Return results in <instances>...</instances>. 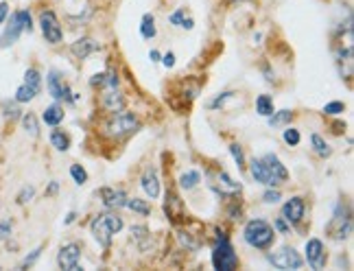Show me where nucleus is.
Returning <instances> with one entry per match:
<instances>
[{
    "label": "nucleus",
    "instance_id": "f257e3e1",
    "mask_svg": "<svg viewBox=\"0 0 354 271\" xmlns=\"http://www.w3.org/2000/svg\"><path fill=\"white\" fill-rule=\"evenodd\" d=\"M90 230H92L94 238H97L103 247H110L112 234L123 230V219L118 214H99V216H94V219H92Z\"/></svg>",
    "mask_w": 354,
    "mask_h": 271
},
{
    "label": "nucleus",
    "instance_id": "f03ea898",
    "mask_svg": "<svg viewBox=\"0 0 354 271\" xmlns=\"http://www.w3.org/2000/svg\"><path fill=\"white\" fill-rule=\"evenodd\" d=\"M245 240L251 245V247H256V249H267V247H271V243H273V227L267 223V221H262V219H251L247 225H245Z\"/></svg>",
    "mask_w": 354,
    "mask_h": 271
},
{
    "label": "nucleus",
    "instance_id": "7ed1b4c3",
    "mask_svg": "<svg viewBox=\"0 0 354 271\" xmlns=\"http://www.w3.org/2000/svg\"><path fill=\"white\" fill-rule=\"evenodd\" d=\"M212 264H214V269H219V271L236 269L238 258H236V254H234V247L227 243V240L217 243V247H214V251H212Z\"/></svg>",
    "mask_w": 354,
    "mask_h": 271
},
{
    "label": "nucleus",
    "instance_id": "20e7f679",
    "mask_svg": "<svg viewBox=\"0 0 354 271\" xmlns=\"http://www.w3.org/2000/svg\"><path fill=\"white\" fill-rule=\"evenodd\" d=\"M136 129H138V118L134 114H118L116 118H112L110 123H107V134L114 138L129 136V134H134Z\"/></svg>",
    "mask_w": 354,
    "mask_h": 271
},
{
    "label": "nucleus",
    "instance_id": "39448f33",
    "mask_svg": "<svg viewBox=\"0 0 354 271\" xmlns=\"http://www.w3.org/2000/svg\"><path fill=\"white\" fill-rule=\"evenodd\" d=\"M269 262L278 269H299L304 260L293 247H282L275 254H269Z\"/></svg>",
    "mask_w": 354,
    "mask_h": 271
},
{
    "label": "nucleus",
    "instance_id": "423d86ee",
    "mask_svg": "<svg viewBox=\"0 0 354 271\" xmlns=\"http://www.w3.org/2000/svg\"><path fill=\"white\" fill-rule=\"evenodd\" d=\"M40 24H42V33H44L46 42H51V44L62 42V27H59V20L53 11H44L40 16Z\"/></svg>",
    "mask_w": 354,
    "mask_h": 271
},
{
    "label": "nucleus",
    "instance_id": "0eeeda50",
    "mask_svg": "<svg viewBox=\"0 0 354 271\" xmlns=\"http://www.w3.org/2000/svg\"><path fill=\"white\" fill-rule=\"evenodd\" d=\"M79 258H81V249L79 245L70 243V245H64L59 249V256H57V262L62 269H68V271H79Z\"/></svg>",
    "mask_w": 354,
    "mask_h": 271
},
{
    "label": "nucleus",
    "instance_id": "6e6552de",
    "mask_svg": "<svg viewBox=\"0 0 354 271\" xmlns=\"http://www.w3.org/2000/svg\"><path fill=\"white\" fill-rule=\"evenodd\" d=\"M262 164H265L267 173H269L271 186H273V184H282V182H286V179H289V171L282 166V162L278 160V155L267 153L265 158H262Z\"/></svg>",
    "mask_w": 354,
    "mask_h": 271
},
{
    "label": "nucleus",
    "instance_id": "1a4fd4ad",
    "mask_svg": "<svg viewBox=\"0 0 354 271\" xmlns=\"http://www.w3.org/2000/svg\"><path fill=\"white\" fill-rule=\"evenodd\" d=\"M306 260L313 269H321L326 264V251H323V243L319 238H310L306 243Z\"/></svg>",
    "mask_w": 354,
    "mask_h": 271
},
{
    "label": "nucleus",
    "instance_id": "9d476101",
    "mask_svg": "<svg viewBox=\"0 0 354 271\" xmlns=\"http://www.w3.org/2000/svg\"><path fill=\"white\" fill-rule=\"evenodd\" d=\"M302 216H304V201L299 197H293V199H289L282 206V219H286L291 225L299 223Z\"/></svg>",
    "mask_w": 354,
    "mask_h": 271
},
{
    "label": "nucleus",
    "instance_id": "9b49d317",
    "mask_svg": "<svg viewBox=\"0 0 354 271\" xmlns=\"http://www.w3.org/2000/svg\"><path fill=\"white\" fill-rule=\"evenodd\" d=\"M25 31V27H22V20H20V16H14L11 18V24L7 27V31L3 33V38H0V46H11L14 42L20 38V33Z\"/></svg>",
    "mask_w": 354,
    "mask_h": 271
},
{
    "label": "nucleus",
    "instance_id": "f8f14e48",
    "mask_svg": "<svg viewBox=\"0 0 354 271\" xmlns=\"http://www.w3.org/2000/svg\"><path fill=\"white\" fill-rule=\"evenodd\" d=\"M70 51H73L75 57L86 59L88 55H92L94 51H99V44H97L94 40H90V38H81V40H77L75 44L70 46Z\"/></svg>",
    "mask_w": 354,
    "mask_h": 271
},
{
    "label": "nucleus",
    "instance_id": "ddd939ff",
    "mask_svg": "<svg viewBox=\"0 0 354 271\" xmlns=\"http://www.w3.org/2000/svg\"><path fill=\"white\" fill-rule=\"evenodd\" d=\"M103 107L107 112H123V107H125V96L121 92H116V88H112L110 92H105L103 94Z\"/></svg>",
    "mask_w": 354,
    "mask_h": 271
},
{
    "label": "nucleus",
    "instance_id": "4468645a",
    "mask_svg": "<svg viewBox=\"0 0 354 271\" xmlns=\"http://www.w3.org/2000/svg\"><path fill=\"white\" fill-rule=\"evenodd\" d=\"M101 197H103V203L107 208H121L127 201L123 190H112V188H101Z\"/></svg>",
    "mask_w": 354,
    "mask_h": 271
},
{
    "label": "nucleus",
    "instance_id": "2eb2a0df",
    "mask_svg": "<svg viewBox=\"0 0 354 271\" xmlns=\"http://www.w3.org/2000/svg\"><path fill=\"white\" fill-rule=\"evenodd\" d=\"M142 188L151 199H158L160 197V182H158V175H155V171H147L145 175H142Z\"/></svg>",
    "mask_w": 354,
    "mask_h": 271
},
{
    "label": "nucleus",
    "instance_id": "dca6fc26",
    "mask_svg": "<svg viewBox=\"0 0 354 271\" xmlns=\"http://www.w3.org/2000/svg\"><path fill=\"white\" fill-rule=\"evenodd\" d=\"M49 90H51V94L55 96V99H70V90L59 81V75L55 70L49 75Z\"/></svg>",
    "mask_w": 354,
    "mask_h": 271
},
{
    "label": "nucleus",
    "instance_id": "f3484780",
    "mask_svg": "<svg viewBox=\"0 0 354 271\" xmlns=\"http://www.w3.org/2000/svg\"><path fill=\"white\" fill-rule=\"evenodd\" d=\"M251 175H254L256 182L271 186V179H269V173H267L265 164H262V160H251Z\"/></svg>",
    "mask_w": 354,
    "mask_h": 271
},
{
    "label": "nucleus",
    "instance_id": "a211bd4d",
    "mask_svg": "<svg viewBox=\"0 0 354 271\" xmlns=\"http://www.w3.org/2000/svg\"><path fill=\"white\" fill-rule=\"evenodd\" d=\"M42 118H44L46 125H53V127H55V125H59L64 120V110L55 103V105L46 107V112H44V116H42Z\"/></svg>",
    "mask_w": 354,
    "mask_h": 271
},
{
    "label": "nucleus",
    "instance_id": "6ab92c4d",
    "mask_svg": "<svg viewBox=\"0 0 354 271\" xmlns=\"http://www.w3.org/2000/svg\"><path fill=\"white\" fill-rule=\"evenodd\" d=\"M291 118H293V112L291 110H280V112H273L271 114L269 125H271V127H282V125L291 123Z\"/></svg>",
    "mask_w": 354,
    "mask_h": 271
},
{
    "label": "nucleus",
    "instance_id": "aec40b11",
    "mask_svg": "<svg viewBox=\"0 0 354 271\" xmlns=\"http://www.w3.org/2000/svg\"><path fill=\"white\" fill-rule=\"evenodd\" d=\"M256 110L260 116H271L273 114V101L269 99L267 94H260L258 96V101H256Z\"/></svg>",
    "mask_w": 354,
    "mask_h": 271
},
{
    "label": "nucleus",
    "instance_id": "412c9836",
    "mask_svg": "<svg viewBox=\"0 0 354 271\" xmlns=\"http://www.w3.org/2000/svg\"><path fill=\"white\" fill-rule=\"evenodd\" d=\"M171 24H175V27H182V29H193V27H195L193 18H186V11H184V9H177L175 14L171 16Z\"/></svg>",
    "mask_w": 354,
    "mask_h": 271
},
{
    "label": "nucleus",
    "instance_id": "4be33fe9",
    "mask_svg": "<svg viewBox=\"0 0 354 271\" xmlns=\"http://www.w3.org/2000/svg\"><path fill=\"white\" fill-rule=\"evenodd\" d=\"M25 83L31 90H35V92H40V88H42V77H40V72L35 70V68H29L25 72Z\"/></svg>",
    "mask_w": 354,
    "mask_h": 271
},
{
    "label": "nucleus",
    "instance_id": "5701e85b",
    "mask_svg": "<svg viewBox=\"0 0 354 271\" xmlns=\"http://www.w3.org/2000/svg\"><path fill=\"white\" fill-rule=\"evenodd\" d=\"M199 179H201V175L197 171H188V173H184V175L179 177V184H182V188L190 190V188H195V186L199 184Z\"/></svg>",
    "mask_w": 354,
    "mask_h": 271
},
{
    "label": "nucleus",
    "instance_id": "b1692460",
    "mask_svg": "<svg viewBox=\"0 0 354 271\" xmlns=\"http://www.w3.org/2000/svg\"><path fill=\"white\" fill-rule=\"evenodd\" d=\"M140 33H142V38H147V40H151L155 35V24H153V16L151 14H147L145 18H142Z\"/></svg>",
    "mask_w": 354,
    "mask_h": 271
},
{
    "label": "nucleus",
    "instance_id": "393cba45",
    "mask_svg": "<svg viewBox=\"0 0 354 271\" xmlns=\"http://www.w3.org/2000/svg\"><path fill=\"white\" fill-rule=\"evenodd\" d=\"M51 142H53V147H55L57 151H68V147H70V140H68V136H64L62 131H53V136H51Z\"/></svg>",
    "mask_w": 354,
    "mask_h": 271
},
{
    "label": "nucleus",
    "instance_id": "a878e982",
    "mask_svg": "<svg viewBox=\"0 0 354 271\" xmlns=\"http://www.w3.org/2000/svg\"><path fill=\"white\" fill-rule=\"evenodd\" d=\"M125 206H127L129 210H134V212H140V214H149L151 212V208H149V203L147 201H142V199H127L125 201Z\"/></svg>",
    "mask_w": 354,
    "mask_h": 271
},
{
    "label": "nucleus",
    "instance_id": "bb28decb",
    "mask_svg": "<svg viewBox=\"0 0 354 271\" xmlns=\"http://www.w3.org/2000/svg\"><path fill=\"white\" fill-rule=\"evenodd\" d=\"M310 142H313V147H315V151L321 155V158H328L330 155V147L326 142H323V138L321 136H317V134H313L310 136Z\"/></svg>",
    "mask_w": 354,
    "mask_h": 271
},
{
    "label": "nucleus",
    "instance_id": "cd10ccee",
    "mask_svg": "<svg viewBox=\"0 0 354 271\" xmlns=\"http://www.w3.org/2000/svg\"><path fill=\"white\" fill-rule=\"evenodd\" d=\"M35 94H38V92H35V90H31V88H29L27 83H25V86H20V88H18V92H16V101H18V103H29V101H31Z\"/></svg>",
    "mask_w": 354,
    "mask_h": 271
},
{
    "label": "nucleus",
    "instance_id": "c85d7f7f",
    "mask_svg": "<svg viewBox=\"0 0 354 271\" xmlns=\"http://www.w3.org/2000/svg\"><path fill=\"white\" fill-rule=\"evenodd\" d=\"M70 175H73V179H75L77 184H86V182H88V173L83 171L79 164H73V166H70Z\"/></svg>",
    "mask_w": 354,
    "mask_h": 271
},
{
    "label": "nucleus",
    "instance_id": "c756f323",
    "mask_svg": "<svg viewBox=\"0 0 354 271\" xmlns=\"http://www.w3.org/2000/svg\"><path fill=\"white\" fill-rule=\"evenodd\" d=\"M22 123H25V129L29 131L31 136H38V120H35L33 114H27L25 118H22Z\"/></svg>",
    "mask_w": 354,
    "mask_h": 271
},
{
    "label": "nucleus",
    "instance_id": "7c9ffc66",
    "mask_svg": "<svg viewBox=\"0 0 354 271\" xmlns=\"http://www.w3.org/2000/svg\"><path fill=\"white\" fill-rule=\"evenodd\" d=\"M219 179H221V184H223L225 188H230L232 192H238V190H241V184H236V182H234V179H232L230 175H227V173H221Z\"/></svg>",
    "mask_w": 354,
    "mask_h": 271
},
{
    "label": "nucleus",
    "instance_id": "2f4dec72",
    "mask_svg": "<svg viewBox=\"0 0 354 271\" xmlns=\"http://www.w3.org/2000/svg\"><path fill=\"white\" fill-rule=\"evenodd\" d=\"M345 110L343 103H339V101H332V103H328L326 107H323V114H330V116H337V114H341Z\"/></svg>",
    "mask_w": 354,
    "mask_h": 271
},
{
    "label": "nucleus",
    "instance_id": "473e14b6",
    "mask_svg": "<svg viewBox=\"0 0 354 271\" xmlns=\"http://www.w3.org/2000/svg\"><path fill=\"white\" fill-rule=\"evenodd\" d=\"M284 142L291 144V147H295V144H299V131L297 129H284Z\"/></svg>",
    "mask_w": 354,
    "mask_h": 271
},
{
    "label": "nucleus",
    "instance_id": "72a5a7b5",
    "mask_svg": "<svg viewBox=\"0 0 354 271\" xmlns=\"http://www.w3.org/2000/svg\"><path fill=\"white\" fill-rule=\"evenodd\" d=\"M230 151H232V155H234V160L238 162V168H243V166H245V155H243V151H241V147H238V144H232Z\"/></svg>",
    "mask_w": 354,
    "mask_h": 271
},
{
    "label": "nucleus",
    "instance_id": "f704fd0d",
    "mask_svg": "<svg viewBox=\"0 0 354 271\" xmlns=\"http://www.w3.org/2000/svg\"><path fill=\"white\" fill-rule=\"evenodd\" d=\"M18 16H20L22 20V27H25V31H31L33 24H31V16H29V11H18Z\"/></svg>",
    "mask_w": 354,
    "mask_h": 271
},
{
    "label": "nucleus",
    "instance_id": "c9c22d12",
    "mask_svg": "<svg viewBox=\"0 0 354 271\" xmlns=\"http://www.w3.org/2000/svg\"><path fill=\"white\" fill-rule=\"evenodd\" d=\"M280 197H282V195H280V190H267L262 199H265L267 203H278V201H280Z\"/></svg>",
    "mask_w": 354,
    "mask_h": 271
},
{
    "label": "nucleus",
    "instance_id": "e433bc0d",
    "mask_svg": "<svg viewBox=\"0 0 354 271\" xmlns=\"http://www.w3.org/2000/svg\"><path fill=\"white\" fill-rule=\"evenodd\" d=\"M31 197H33V188H25V190L20 192V197H18V201H20V203H25V201L31 199Z\"/></svg>",
    "mask_w": 354,
    "mask_h": 271
},
{
    "label": "nucleus",
    "instance_id": "4c0bfd02",
    "mask_svg": "<svg viewBox=\"0 0 354 271\" xmlns=\"http://www.w3.org/2000/svg\"><path fill=\"white\" fill-rule=\"evenodd\" d=\"M162 62H164L166 68H173V66H175V55H173V53H166V55L162 57Z\"/></svg>",
    "mask_w": 354,
    "mask_h": 271
},
{
    "label": "nucleus",
    "instance_id": "58836bf2",
    "mask_svg": "<svg viewBox=\"0 0 354 271\" xmlns=\"http://www.w3.org/2000/svg\"><path fill=\"white\" fill-rule=\"evenodd\" d=\"M7 14H9V5L7 3H0V22H5Z\"/></svg>",
    "mask_w": 354,
    "mask_h": 271
},
{
    "label": "nucleus",
    "instance_id": "ea45409f",
    "mask_svg": "<svg viewBox=\"0 0 354 271\" xmlns=\"http://www.w3.org/2000/svg\"><path fill=\"white\" fill-rule=\"evenodd\" d=\"M0 236H9V223H0Z\"/></svg>",
    "mask_w": 354,
    "mask_h": 271
},
{
    "label": "nucleus",
    "instance_id": "a19ab883",
    "mask_svg": "<svg viewBox=\"0 0 354 271\" xmlns=\"http://www.w3.org/2000/svg\"><path fill=\"white\" fill-rule=\"evenodd\" d=\"M40 251H42V249H35V251H33V254H31V256H29V258H27V260H25V264H31V262L35 260V258H38V256H40Z\"/></svg>",
    "mask_w": 354,
    "mask_h": 271
},
{
    "label": "nucleus",
    "instance_id": "79ce46f5",
    "mask_svg": "<svg viewBox=\"0 0 354 271\" xmlns=\"http://www.w3.org/2000/svg\"><path fill=\"white\" fill-rule=\"evenodd\" d=\"M149 57H151V62H158V59H160V53H158V51H151V55H149Z\"/></svg>",
    "mask_w": 354,
    "mask_h": 271
},
{
    "label": "nucleus",
    "instance_id": "37998d69",
    "mask_svg": "<svg viewBox=\"0 0 354 271\" xmlns=\"http://www.w3.org/2000/svg\"><path fill=\"white\" fill-rule=\"evenodd\" d=\"M275 225H278V230H280V232H286V225H284V221H282V219H280Z\"/></svg>",
    "mask_w": 354,
    "mask_h": 271
},
{
    "label": "nucleus",
    "instance_id": "c03bdc74",
    "mask_svg": "<svg viewBox=\"0 0 354 271\" xmlns=\"http://www.w3.org/2000/svg\"><path fill=\"white\" fill-rule=\"evenodd\" d=\"M55 192H57V182H53L51 188H49V195H55Z\"/></svg>",
    "mask_w": 354,
    "mask_h": 271
},
{
    "label": "nucleus",
    "instance_id": "a18cd8bd",
    "mask_svg": "<svg viewBox=\"0 0 354 271\" xmlns=\"http://www.w3.org/2000/svg\"><path fill=\"white\" fill-rule=\"evenodd\" d=\"M73 221H75V212H70L68 219H66V223H73Z\"/></svg>",
    "mask_w": 354,
    "mask_h": 271
}]
</instances>
